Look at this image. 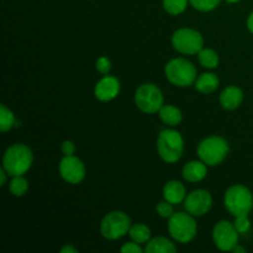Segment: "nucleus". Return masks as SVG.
Segmentation results:
<instances>
[{
  "label": "nucleus",
  "mask_w": 253,
  "mask_h": 253,
  "mask_svg": "<svg viewBox=\"0 0 253 253\" xmlns=\"http://www.w3.org/2000/svg\"><path fill=\"white\" fill-rule=\"evenodd\" d=\"M34 163V153L25 143H14L6 148L2 156L1 167L9 173L10 177L24 175Z\"/></svg>",
  "instance_id": "f257e3e1"
},
{
  "label": "nucleus",
  "mask_w": 253,
  "mask_h": 253,
  "mask_svg": "<svg viewBox=\"0 0 253 253\" xmlns=\"http://www.w3.org/2000/svg\"><path fill=\"white\" fill-rule=\"evenodd\" d=\"M197 153L199 160H202L208 167H215L226 160L230 153V145L226 138L221 136H208L200 141Z\"/></svg>",
  "instance_id": "f03ea898"
},
{
  "label": "nucleus",
  "mask_w": 253,
  "mask_h": 253,
  "mask_svg": "<svg viewBox=\"0 0 253 253\" xmlns=\"http://www.w3.org/2000/svg\"><path fill=\"white\" fill-rule=\"evenodd\" d=\"M165 76L170 84L179 88L194 85L198 78L197 67L187 58L177 57L165 66Z\"/></svg>",
  "instance_id": "7ed1b4c3"
},
{
  "label": "nucleus",
  "mask_w": 253,
  "mask_h": 253,
  "mask_svg": "<svg viewBox=\"0 0 253 253\" xmlns=\"http://www.w3.org/2000/svg\"><path fill=\"white\" fill-rule=\"evenodd\" d=\"M157 152L166 163H177L184 153V138L179 131L166 128L158 133Z\"/></svg>",
  "instance_id": "20e7f679"
},
{
  "label": "nucleus",
  "mask_w": 253,
  "mask_h": 253,
  "mask_svg": "<svg viewBox=\"0 0 253 253\" xmlns=\"http://www.w3.org/2000/svg\"><path fill=\"white\" fill-rule=\"evenodd\" d=\"M168 232L178 244H189L198 234V224L195 216L188 211L174 212L168 219Z\"/></svg>",
  "instance_id": "39448f33"
},
{
  "label": "nucleus",
  "mask_w": 253,
  "mask_h": 253,
  "mask_svg": "<svg viewBox=\"0 0 253 253\" xmlns=\"http://www.w3.org/2000/svg\"><path fill=\"white\" fill-rule=\"evenodd\" d=\"M224 207L232 216L249 215L253 209L252 192L242 184L231 185L225 192Z\"/></svg>",
  "instance_id": "423d86ee"
},
{
  "label": "nucleus",
  "mask_w": 253,
  "mask_h": 253,
  "mask_svg": "<svg viewBox=\"0 0 253 253\" xmlns=\"http://www.w3.org/2000/svg\"><path fill=\"white\" fill-rule=\"evenodd\" d=\"M172 46L178 53L184 56H194L204 48V37L198 30L190 27H180L173 32L170 37Z\"/></svg>",
  "instance_id": "0eeeda50"
},
{
  "label": "nucleus",
  "mask_w": 253,
  "mask_h": 253,
  "mask_svg": "<svg viewBox=\"0 0 253 253\" xmlns=\"http://www.w3.org/2000/svg\"><path fill=\"white\" fill-rule=\"evenodd\" d=\"M132 222L131 217L121 210H114L106 214L100 222V234L104 239L115 241L128 235Z\"/></svg>",
  "instance_id": "6e6552de"
},
{
  "label": "nucleus",
  "mask_w": 253,
  "mask_h": 253,
  "mask_svg": "<svg viewBox=\"0 0 253 253\" xmlns=\"http://www.w3.org/2000/svg\"><path fill=\"white\" fill-rule=\"evenodd\" d=\"M136 108L145 114H157L165 105L162 90L153 83H143L136 89L133 95Z\"/></svg>",
  "instance_id": "1a4fd4ad"
},
{
  "label": "nucleus",
  "mask_w": 253,
  "mask_h": 253,
  "mask_svg": "<svg viewBox=\"0 0 253 253\" xmlns=\"http://www.w3.org/2000/svg\"><path fill=\"white\" fill-rule=\"evenodd\" d=\"M239 231L235 227L234 222L221 220L216 222L212 229V242L215 247L222 252L234 251L239 245Z\"/></svg>",
  "instance_id": "9d476101"
},
{
  "label": "nucleus",
  "mask_w": 253,
  "mask_h": 253,
  "mask_svg": "<svg viewBox=\"0 0 253 253\" xmlns=\"http://www.w3.org/2000/svg\"><path fill=\"white\" fill-rule=\"evenodd\" d=\"M59 175L68 184H79L86 175V168L83 161L76 156H63L58 165Z\"/></svg>",
  "instance_id": "9b49d317"
},
{
  "label": "nucleus",
  "mask_w": 253,
  "mask_h": 253,
  "mask_svg": "<svg viewBox=\"0 0 253 253\" xmlns=\"http://www.w3.org/2000/svg\"><path fill=\"white\" fill-rule=\"evenodd\" d=\"M185 211L193 216L200 217L207 215L212 208V197L210 192L205 189H195L187 194L184 200Z\"/></svg>",
  "instance_id": "f8f14e48"
},
{
  "label": "nucleus",
  "mask_w": 253,
  "mask_h": 253,
  "mask_svg": "<svg viewBox=\"0 0 253 253\" xmlns=\"http://www.w3.org/2000/svg\"><path fill=\"white\" fill-rule=\"evenodd\" d=\"M120 89V81L116 77L106 74L96 82L95 86H94V96L99 101L108 103V101L114 100L119 95Z\"/></svg>",
  "instance_id": "ddd939ff"
},
{
  "label": "nucleus",
  "mask_w": 253,
  "mask_h": 253,
  "mask_svg": "<svg viewBox=\"0 0 253 253\" xmlns=\"http://www.w3.org/2000/svg\"><path fill=\"white\" fill-rule=\"evenodd\" d=\"M244 91L236 85H229L220 93L219 101L222 109L227 111H234L241 106L244 101Z\"/></svg>",
  "instance_id": "4468645a"
},
{
  "label": "nucleus",
  "mask_w": 253,
  "mask_h": 253,
  "mask_svg": "<svg viewBox=\"0 0 253 253\" xmlns=\"http://www.w3.org/2000/svg\"><path fill=\"white\" fill-rule=\"evenodd\" d=\"M208 166L202 160H193L185 163L182 169V177L185 182L199 183L207 178Z\"/></svg>",
  "instance_id": "2eb2a0df"
},
{
  "label": "nucleus",
  "mask_w": 253,
  "mask_h": 253,
  "mask_svg": "<svg viewBox=\"0 0 253 253\" xmlns=\"http://www.w3.org/2000/svg\"><path fill=\"white\" fill-rule=\"evenodd\" d=\"M163 199L173 205H178L184 203L187 198V189L185 185L179 180H169L163 187Z\"/></svg>",
  "instance_id": "dca6fc26"
},
{
  "label": "nucleus",
  "mask_w": 253,
  "mask_h": 253,
  "mask_svg": "<svg viewBox=\"0 0 253 253\" xmlns=\"http://www.w3.org/2000/svg\"><path fill=\"white\" fill-rule=\"evenodd\" d=\"M219 77L212 72H205V73L198 76L194 86L199 93L202 94H212L219 88Z\"/></svg>",
  "instance_id": "f3484780"
},
{
  "label": "nucleus",
  "mask_w": 253,
  "mask_h": 253,
  "mask_svg": "<svg viewBox=\"0 0 253 253\" xmlns=\"http://www.w3.org/2000/svg\"><path fill=\"white\" fill-rule=\"evenodd\" d=\"M146 253H175L177 247L172 240L163 236H157L151 239L145 245Z\"/></svg>",
  "instance_id": "a211bd4d"
},
{
  "label": "nucleus",
  "mask_w": 253,
  "mask_h": 253,
  "mask_svg": "<svg viewBox=\"0 0 253 253\" xmlns=\"http://www.w3.org/2000/svg\"><path fill=\"white\" fill-rule=\"evenodd\" d=\"M158 116H160L161 121H162L165 125L169 126V127H175V126L179 125L183 120V114L182 110L179 108L174 105H163L161 108V110L158 111Z\"/></svg>",
  "instance_id": "6ab92c4d"
},
{
  "label": "nucleus",
  "mask_w": 253,
  "mask_h": 253,
  "mask_svg": "<svg viewBox=\"0 0 253 253\" xmlns=\"http://www.w3.org/2000/svg\"><path fill=\"white\" fill-rule=\"evenodd\" d=\"M128 236H130L131 241H135L140 245H146L151 239H152V232L151 229L143 222H137V224H132L130 231H128Z\"/></svg>",
  "instance_id": "aec40b11"
},
{
  "label": "nucleus",
  "mask_w": 253,
  "mask_h": 253,
  "mask_svg": "<svg viewBox=\"0 0 253 253\" xmlns=\"http://www.w3.org/2000/svg\"><path fill=\"white\" fill-rule=\"evenodd\" d=\"M198 61H199L200 66L204 67V68L215 69L219 66L220 57L215 49L209 48V47H204L198 53Z\"/></svg>",
  "instance_id": "412c9836"
},
{
  "label": "nucleus",
  "mask_w": 253,
  "mask_h": 253,
  "mask_svg": "<svg viewBox=\"0 0 253 253\" xmlns=\"http://www.w3.org/2000/svg\"><path fill=\"white\" fill-rule=\"evenodd\" d=\"M9 192L14 197L22 198L29 192V182L24 175H14L9 183Z\"/></svg>",
  "instance_id": "4be33fe9"
},
{
  "label": "nucleus",
  "mask_w": 253,
  "mask_h": 253,
  "mask_svg": "<svg viewBox=\"0 0 253 253\" xmlns=\"http://www.w3.org/2000/svg\"><path fill=\"white\" fill-rule=\"evenodd\" d=\"M189 0H162V6L167 14L178 16L187 10Z\"/></svg>",
  "instance_id": "5701e85b"
},
{
  "label": "nucleus",
  "mask_w": 253,
  "mask_h": 253,
  "mask_svg": "<svg viewBox=\"0 0 253 253\" xmlns=\"http://www.w3.org/2000/svg\"><path fill=\"white\" fill-rule=\"evenodd\" d=\"M15 124H16V118H15L14 113L5 104H1L0 106V131L7 132L14 127Z\"/></svg>",
  "instance_id": "b1692460"
},
{
  "label": "nucleus",
  "mask_w": 253,
  "mask_h": 253,
  "mask_svg": "<svg viewBox=\"0 0 253 253\" xmlns=\"http://www.w3.org/2000/svg\"><path fill=\"white\" fill-rule=\"evenodd\" d=\"M221 0H189L190 6L202 12H210L216 9Z\"/></svg>",
  "instance_id": "393cba45"
},
{
  "label": "nucleus",
  "mask_w": 253,
  "mask_h": 253,
  "mask_svg": "<svg viewBox=\"0 0 253 253\" xmlns=\"http://www.w3.org/2000/svg\"><path fill=\"white\" fill-rule=\"evenodd\" d=\"M156 212L158 214V216H161L162 219H169L173 214H174V205L168 203L167 200H163L160 202L156 205Z\"/></svg>",
  "instance_id": "a878e982"
},
{
  "label": "nucleus",
  "mask_w": 253,
  "mask_h": 253,
  "mask_svg": "<svg viewBox=\"0 0 253 253\" xmlns=\"http://www.w3.org/2000/svg\"><path fill=\"white\" fill-rule=\"evenodd\" d=\"M234 225L240 235L247 234L251 230V221L249 219V215H239V216H235Z\"/></svg>",
  "instance_id": "bb28decb"
},
{
  "label": "nucleus",
  "mask_w": 253,
  "mask_h": 253,
  "mask_svg": "<svg viewBox=\"0 0 253 253\" xmlns=\"http://www.w3.org/2000/svg\"><path fill=\"white\" fill-rule=\"evenodd\" d=\"M95 69L98 73L106 76V74L110 73L111 71V61L105 56L99 57L95 62Z\"/></svg>",
  "instance_id": "cd10ccee"
},
{
  "label": "nucleus",
  "mask_w": 253,
  "mask_h": 253,
  "mask_svg": "<svg viewBox=\"0 0 253 253\" xmlns=\"http://www.w3.org/2000/svg\"><path fill=\"white\" fill-rule=\"evenodd\" d=\"M120 251L123 253H142L145 252V249L141 247L140 244L135 241H131V242H126L121 246Z\"/></svg>",
  "instance_id": "c85d7f7f"
},
{
  "label": "nucleus",
  "mask_w": 253,
  "mask_h": 253,
  "mask_svg": "<svg viewBox=\"0 0 253 253\" xmlns=\"http://www.w3.org/2000/svg\"><path fill=\"white\" fill-rule=\"evenodd\" d=\"M61 151L63 156H73L76 153V143L71 140L63 141L61 146Z\"/></svg>",
  "instance_id": "c756f323"
},
{
  "label": "nucleus",
  "mask_w": 253,
  "mask_h": 253,
  "mask_svg": "<svg viewBox=\"0 0 253 253\" xmlns=\"http://www.w3.org/2000/svg\"><path fill=\"white\" fill-rule=\"evenodd\" d=\"M7 177H10L9 173H7L6 170L1 167V169H0V185H1V187H4V185L6 184Z\"/></svg>",
  "instance_id": "7c9ffc66"
},
{
  "label": "nucleus",
  "mask_w": 253,
  "mask_h": 253,
  "mask_svg": "<svg viewBox=\"0 0 253 253\" xmlns=\"http://www.w3.org/2000/svg\"><path fill=\"white\" fill-rule=\"evenodd\" d=\"M78 252V250L76 249V247H73L72 245H66L64 247H62L61 250V253H77Z\"/></svg>",
  "instance_id": "2f4dec72"
},
{
  "label": "nucleus",
  "mask_w": 253,
  "mask_h": 253,
  "mask_svg": "<svg viewBox=\"0 0 253 253\" xmlns=\"http://www.w3.org/2000/svg\"><path fill=\"white\" fill-rule=\"evenodd\" d=\"M247 29L253 35V11L247 17Z\"/></svg>",
  "instance_id": "473e14b6"
},
{
  "label": "nucleus",
  "mask_w": 253,
  "mask_h": 253,
  "mask_svg": "<svg viewBox=\"0 0 253 253\" xmlns=\"http://www.w3.org/2000/svg\"><path fill=\"white\" fill-rule=\"evenodd\" d=\"M232 252H235V253H245V252H246V249H245V247H242V246H240V245H237V246L235 247V250Z\"/></svg>",
  "instance_id": "72a5a7b5"
},
{
  "label": "nucleus",
  "mask_w": 253,
  "mask_h": 253,
  "mask_svg": "<svg viewBox=\"0 0 253 253\" xmlns=\"http://www.w3.org/2000/svg\"><path fill=\"white\" fill-rule=\"evenodd\" d=\"M226 1L229 2V4H236V2L241 1V0H226Z\"/></svg>",
  "instance_id": "f704fd0d"
}]
</instances>
